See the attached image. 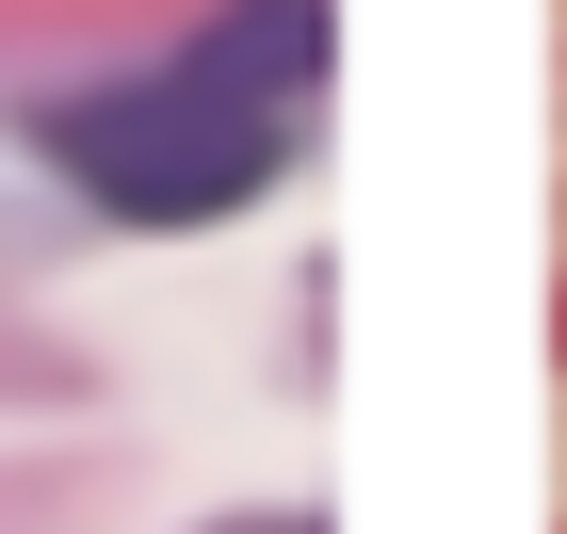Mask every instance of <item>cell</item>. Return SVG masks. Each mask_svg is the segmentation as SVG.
<instances>
[{"label":"cell","mask_w":567,"mask_h":534,"mask_svg":"<svg viewBox=\"0 0 567 534\" xmlns=\"http://www.w3.org/2000/svg\"><path fill=\"white\" fill-rule=\"evenodd\" d=\"M49 146H65V178H82L97 211H131V227H212V211H244L276 178V114L227 97V82H195V65L82 97Z\"/></svg>","instance_id":"6da1fadb"},{"label":"cell","mask_w":567,"mask_h":534,"mask_svg":"<svg viewBox=\"0 0 567 534\" xmlns=\"http://www.w3.org/2000/svg\"><path fill=\"white\" fill-rule=\"evenodd\" d=\"M178 65H195V82H227V97H292V82H324V0H244V17H227L212 49H178Z\"/></svg>","instance_id":"7a4b0ae2"},{"label":"cell","mask_w":567,"mask_h":534,"mask_svg":"<svg viewBox=\"0 0 567 534\" xmlns=\"http://www.w3.org/2000/svg\"><path fill=\"white\" fill-rule=\"evenodd\" d=\"M260 534H292V519H260Z\"/></svg>","instance_id":"3957f363"}]
</instances>
